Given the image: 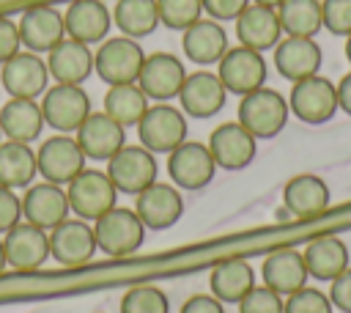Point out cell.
I'll return each instance as SVG.
<instances>
[{
    "label": "cell",
    "mask_w": 351,
    "mask_h": 313,
    "mask_svg": "<svg viewBox=\"0 0 351 313\" xmlns=\"http://www.w3.org/2000/svg\"><path fill=\"white\" fill-rule=\"evenodd\" d=\"M291 115L288 99L277 93L274 88H258L239 102V124L255 137V140H269L277 137Z\"/></svg>",
    "instance_id": "1"
},
{
    "label": "cell",
    "mask_w": 351,
    "mask_h": 313,
    "mask_svg": "<svg viewBox=\"0 0 351 313\" xmlns=\"http://www.w3.org/2000/svg\"><path fill=\"white\" fill-rule=\"evenodd\" d=\"M93 233H96V244L104 255L126 258L140 250V244L145 239V225L134 209L112 206L107 214L93 220Z\"/></svg>",
    "instance_id": "2"
},
{
    "label": "cell",
    "mask_w": 351,
    "mask_h": 313,
    "mask_svg": "<svg viewBox=\"0 0 351 313\" xmlns=\"http://www.w3.org/2000/svg\"><path fill=\"white\" fill-rule=\"evenodd\" d=\"M145 52L137 44V38L129 36H112L99 44L93 52V71L107 82V85H123V82H137L140 69H143Z\"/></svg>",
    "instance_id": "3"
},
{
    "label": "cell",
    "mask_w": 351,
    "mask_h": 313,
    "mask_svg": "<svg viewBox=\"0 0 351 313\" xmlns=\"http://www.w3.org/2000/svg\"><path fill=\"white\" fill-rule=\"evenodd\" d=\"M66 198H69V206L71 211L80 217V220H99L101 214H107L112 206H115V198H118V189L112 187L110 176L101 173V170H80L69 184H66Z\"/></svg>",
    "instance_id": "4"
},
{
    "label": "cell",
    "mask_w": 351,
    "mask_h": 313,
    "mask_svg": "<svg viewBox=\"0 0 351 313\" xmlns=\"http://www.w3.org/2000/svg\"><path fill=\"white\" fill-rule=\"evenodd\" d=\"M49 80L47 60L27 49H19L0 66V88L11 99H41L49 88Z\"/></svg>",
    "instance_id": "5"
},
{
    "label": "cell",
    "mask_w": 351,
    "mask_h": 313,
    "mask_svg": "<svg viewBox=\"0 0 351 313\" xmlns=\"http://www.w3.org/2000/svg\"><path fill=\"white\" fill-rule=\"evenodd\" d=\"M38 104H41L44 124L52 126V129L60 132V135L77 132L80 124L90 115V99H88V93L82 91V85H63V82H55L52 88L44 91V96H41Z\"/></svg>",
    "instance_id": "6"
},
{
    "label": "cell",
    "mask_w": 351,
    "mask_h": 313,
    "mask_svg": "<svg viewBox=\"0 0 351 313\" xmlns=\"http://www.w3.org/2000/svg\"><path fill=\"white\" fill-rule=\"evenodd\" d=\"M140 146L151 154H170L186 140V118L181 110L170 107L167 102H159L145 110V115L137 124Z\"/></svg>",
    "instance_id": "7"
},
{
    "label": "cell",
    "mask_w": 351,
    "mask_h": 313,
    "mask_svg": "<svg viewBox=\"0 0 351 313\" xmlns=\"http://www.w3.org/2000/svg\"><path fill=\"white\" fill-rule=\"evenodd\" d=\"M288 107L304 124H326L337 113V85L321 74L299 80L288 93Z\"/></svg>",
    "instance_id": "8"
},
{
    "label": "cell",
    "mask_w": 351,
    "mask_h": 313,
    "mask_svg": "<svg viewBox=\"0 0 351 313\" xmlns=\"http://www.w3.org/2000/svg\"><path fill=\"white\" fill-rule=\"evenodd\" d=\"M217 77L222 80L228 93L247 96L266 82V60L263 52H255L250 47H228V52L217 63Z\"/></svg>",
    "instance_id": "9"
},
{
    "label": "cell",
    "mask_w": 351,
    "mask_h": 313,
    "mask_svg": "<svg viewBox=\"0 0 351 313\" xmlns=\"http://www.w3.org/2000/svg\"><path fill=\"white\" fill-rule=\"evenodd\" d=\"M36 167L38 176L49 184L66 187L80 170H85V154L69 135H52L47 137L36 151Z\"/></svg>",
    "instance_id": "10"
},
{
    "label": "cell",
    "mask_w": 351,
    "mask_h": 313,
    "mask_svg": "<svg viewBox=\"0 0 351 313\" xmlns=\"http://www.w3.org/2000/svg\"><path fill=\"white\" fill-rule=\"evenodd\" d=\"M156 154L143 146H123L107 159V176L118 192L137 195L156 181Z\"/></svg>",
    "instance_id": "11"
},
{
    "label": "cell",
    "mask_w": 351,
    "mask_h": 313,
    "mask_svg": "<svg viewBox=\"0 0 351 313\" xmlns=\"http://www.w3.org/2000/svg\"><path fill=\"white\" fill-rule=\"evenodd\" d=\"M96 250V233L93 225H88V220L66 217L60 225L49 231V255L63 266H85L88 261H93Z\"/></svg>",
    "instance_id": "12"
},
{
    "label": "cell",
    "mask_w": 351,
    "mask_h": 313,
    "mask_svg": "<svg viewBox=\"0 0 351 313\" xmlns=\"http://www.w3.org/2000/svg\"><path fill=\"white\" fill-rule=\"evenodd\" d=\"M16 27H19L22 47L36 55H47L55 44H60L66 38L63 11H58L55 5H44V3L25 8Z\"/></svg>",
    "instance_id": "13"
},
{
    "label": "cell",
    "mask_w": 351,
    "mask_h": 313,
    "mask_svg": "<svg viewBox=\"0 0 351 313\" xmlns=\"http://www.w3.org/2000/svg\"><path fill=\"white\" fill-rule=\"evenodd\" d=\"M217 162L208 151V146L184 140L178 148L167 154V173L178 189H203L214 178Z\"/></svg>",
    "instance_id": "14"
},
{
    "label": "cell",
    "mask_w": 351,
    "mask_h": 313,
    "mask_svg": "<svg viewBox=\"0 0 351 313\" xmlns=\"http://www.w3.org/2000/svg\"><path fill=\"white\" fill-rule=\"evenodd\" d=\"M5 264L16 272H33L49 258V231H41L19 220L11 231L3 233Z\"/></svg>",
    "instance_id": "15"
},
{
    "label": "cell",
    "mask_w": 351,
    "mask_h": 313,
    "mask_svg": "<svg viewBox=\"0 0 351 313\" xmlns=\"http://www.w3.org/2000/svg\"><path fill=\"white\" fill-rule=\"evenodd\" d=\"M134 211L145 228L165 231V228L176 225L178 217L184 214V198L176 184L154 181L143 192L134 195Z\"/></svg>",
    "instance_id": "16"
},
{
    "label": "cell",
    "mask_w": 351,
    "mask_h": 313,
    "mask_svg": "<svg viewBox=\"0 0 351 313\" xmlns=\"http://www.w3.org/2000/svg\"><path fill=\"white\" fill-rule=\"evenodd\" d=\"M184 80H186V71H184V63L176 55L154 52V55H145L137 85L148 99L170 102V99H178V91H181Z\"/></svg>",
    "instance_id": "17"
},
{
    "label": "cell",
    "mask_w": 351,
    "mask_h": 313,
    "mask_svg": "<svg viewBox=\"0 0 351 313\" xmlns=\"http://www.w3.org/2000/svg\"><path fill=\"white\" fill-rule=\"evenodd\" d=\"M69 211L71 206L60 184L38 181V184H30L22 195V220L41 231H52L55 225H60L69 217Z\"/></svg>",
    "instance_id": "18"
},
{
    "label": "cell",
    "mask_w": 351,
    "mask_h": 313,
    "mask_svg": "<svg viewBox=\"0 0 351 313\" xmlns=\"http://www.w3.org/2000/svg\"><path fill=\"white\" fill-rule=\"evenodd\" d=\"M206 146H208L217 167H222V170H241V167H247L255 159V151H258V140L239 121L219 124L211 132Z\"/></svg>",
    "instance_id": "19"
},
{
    "label": "cell",
    "mask_w": 351,
    "mask_h": 313,
    "mask_svg": "<svg viewBox=\"0 0 351 313\" xmlns=\"http://www.w3.org/2000/svg\"><path fill=\"white\" fill-rule=\"evenodd\" d=\"M74 140L82 148L85 159H101V162H107L118 148L126 146V129L118 121H112L104 110L101 113H93L90 110V115L74 132Z\"/></svg>",
    "instance_id": "20"
},
{
    "label": "cell",
    "mask_w": 351,
    "mask_h": 313,
    "mask_svg": "<svg viewBox=\"0 0 351 313\" xmlns=\"http://www.w3.org/2000/svg\"><path fill=\"white\" fill-rule=\"evenodd\" d=\"M228 91L222 85V80L217 77V71H192L186 74L181 91H178V102L181 110L192 118H211L225 107Z\"/></svg>",
    "instance_id": "21"
},
{
    "label": "cell",
    "mask_w": 351,
    "mask_h": 313,
    "mask_svg": "<svg viewBox=\"0 0 351 313\" xmlns=\"http://www.w3.org/2000/svg\"><path fill=\"white\" fill-rule=\"evenodd\" d=\"M66 36L82 44H101L110 33L112 14L101 0H71L63 11Z\"/></svg>",
    "instance_id": "22"
},
{
    "label": "cell",
    "mask_w": 351,
    "mask_h": 313,
    "mask_svg": "<svg viewBox=\"0 0 351 313\" xmlns=\"http://www.w3.org/2000/svg\"><path fill=\"white\" fill-rule=\"evenodd\" d=\"M233 22H236L239 44H241V47H250V49H255V52L274 49L277 41L282 38V27H280L277 8L250 3Z\"/></svg>",
    "instance_id": "23"
},
{
    "label": "cell",
    "mask_w": 351,
    "mask_h": 313,
    "mask_svg": "<svg viewBox=\"0 0 351 313\" xmlns=\"http://www.w3.org/2000/svg\"><path fill=\"white\" fill-rule=\"evenodd\" d=\"M274 69L291 82L307 80L321 69V47L315 44V38L285 36L274 47Z\"/></svg>",
    "instance_id": "24"
},
{
    "label": "cell",
    "mask_w": 351,
    "mask_h": 313,
    "mask_svg": "<svg viewBox=\"0 0 351 313\" xmlns=\"http://www.w3.org/2000/svg\"><path fill=\"white\" fill-rule=\"evenodd\" d=\"M44 60H47L49 77L55 82H63V85H82L93 74V52H90V47L82 44V41H74L69 36L60 44H55L47 52Z\"/></svg>",
    "instance_id": "25"
},
{
    "label": "cell",
    "mask_w": 351,
    "mask_h": 313,
    "mask_svg": "<svg viewBox=\"0 0 351 313\" xmlns=\"http://www.w3.org/2000/svg\"><path fill=\"white\" fill-rule=\"evenodd\" d=\"M285 209L299 220H313L329 209V187L321 176L299 173L282 187Z\"/></svg>",
    "instance_id": "26"
},
{
    "label": "cell",
    "mask_w": 351,
    "mask_h": 313,
    "mask_svg": "<svg viewBox=\"0 0 351 313\" xmlns=\"http://www.w3.org/2000/svg\"><path fill=\"white\" fill-rule=\"evenodd\" d=\"M261 275H263V286L277 291L280 297H288V294L304 288V283L310 277L307 266H304V255L293 247H282V250H274L271 255H266Z\"/></svg>",
    "instance_id": "27"
},
{
    "label": "cell",
    "mask_w": 351,
    "mask_h": 313,
    "mask_svg": "<svg viewBox=\"0 0 351 313\" xmlns=\"http://www.w3.org/2000/svg\"><path fill=\"white\" fill-rule=\"evenodd\" d=\"M181 49L197 66L219 63V58L228 52V33L217 19H203L200 16L195 25H189L184 30Z\"/></svg>",
    "instance_id": "28"
},
{
    "label": "cell",
    "mask_w": 351,
    "mask_h": 313,
    "mask_svg": "<svg viewBox=\"0 0 351 313\" xmlns=\"http://www.w3.org/2000/svg\"><path fill=\"white\" fill-rule=\"evenodd\" d=\"M44 129L38 99H11L0 107V132L5 140L33 143Z\"/></svg>",
    "instance_id": "29"
},
{
    "label": "cell",
    "mask_w": 351,
    "mask_h": 313,
    "mask_svg": "<svg viewBox=\"0 0 351 313\" xmlns=\"http://www.w3.org/2000/svg\"><path fill=\"white\" fill-rule=\"evenodd\" d=\"M255 286V272L244 258H225L211 269L208 277V288L211 297H217L222 305H239L244 299V294Z\"/></svg>",
    "instance_id": "30"
},
{
    "label": "cell",
    "mask_w": 351,
    "mask_h": 313,
    "mask_svg": "<svg viewBox=\"0 0 351 313\" xmlns=\"http://www.w3.org/2000/svg\"><path fill=\"white\" fill-rule=\"evenodd\" d=\"M304 266L307 275L315 280H335L340 272L348 269V247L337 236H318L304 247Z\"/></svg>",
    "instance_id": "31"
},
{
    "label": "cell",
    "mask_w": 351,
    "mask_h": 313,
    "mask_svg": "<svg viewBox=\"0 0 351 313\" xmlns=\"http://www.w3.org/2000/svg\"><path fill=\"white\" fill-rule=\"evenodd\" d=\"M36 151L30 143L16 140H0V184L8 189L30 187L36 178Z\"/></svg>",
    "instance_id": "32"
},
{
    "label": "cell",
    "mask_w": 351,
    "mask_h": 313,
    "mask_svg": "<svg viewBox=\"0 0 351 313\" xmlns=\"http://www.w3.org/2000/svg\"><path fill=\"white\" fill-rule=\"evenodd\" d=\"M112 25L121 30V36H129V38L151 36L159 27L156 0H115Z\"/></svg>",
    "instance_id": "33"
},
{
    "label": "cell",
    "mask_w": 351,
    "mask_h": 313,
    "mask_svg": "<svg viewBox=\"0 0 351 313\" xmlns=\"http://www.w3.org/2000/svg\"><path fill=\"white\" fill-rule=\"evenodd\" d=\"M151 99L140 91L137 82H123V85H110V91L104 93V113L118 121L123 129L126 126H137L140 118L145 115V110Z\"/></svg>",
    "instance_id": "34"
},
{
    "label": "cell",
    "mask_w": 351,
    "mask_h": 313,
    "mask_svg": "<svg viewBox=\"0 0 351 313\" xmlns=\"http://www.w3.org/2000/svg\"><path fill=\"white\" fill-rule=\"evenodd\" d=\"M277 16L285 36L313 38L324 27L321 0H282L277 5Z\"/></svg>",
    "instance_id": "35"
},
{
    "label": "cell",
    "mask_w": 351,
    "mask_h": 313,
    "mask_svg": "<svg viewBox=\"0 0 351 313\" xmlns=\"http://www.w3.org/2000/svg\"><path fill=\"white\" fill-rule=\"evenodd\" d=\"M156 8H159V25L181 33L203 16L200 0H156Z\"/></svg>",
    "instance_id": "36"
},
{
    "label": "cell",
    "mask_w": 351,
    "mask_h": 313,
    "mask_svg": "<svg viewBox=\"0 0 351 313\" xmlns=\"http://www.w3.org/2000/svg\"><path fill=\"white\" fill-rule=\"evenodd\" d=\"M121 313H170V302L156 286H134L121 297Z\"/></svg>",
    "instance_id": "37"
},
{
    "label": "cell",
    "mask_w": 351,
    "mask_h": 313,
    "mask_svg": "<svg viewBox=\"0 0 351 313\" xmlns=\"http://www.w3.org/2000/svg\"><path fill=\"white\" fill-rule=\"evenodd\" d=\"M282 313H332V302L324 291L318 288H299L285 297Z\"/></svg>",
    "instance_id": "38"
},
{
    "label": "cell",
    "mask_w": 351,
    "mask_h": 313,
    "mask_svg": "<svg viewBox=\"0 0 351 313\" xmlns=\"http://www.w3.org/2000/svg\"><path fill=\"white\" fill-rule=\"evenodd\" d=\"M282 305L285 299L277 291L266 286H252L239 302V313H282Z\"/></svg>",
    "instance_id": "39"
},
{
    "label": "cell",
    "mask_w": 351,
    "mask_h": 313,
    "mask_svg": "<svg viewBox=\"0 0 351 313\" xmlns=\"http://www.w3.org/2000/svg\"><path fill=\"white\" fill-rule=\"evenodd\" d=\"M324 27L335 36H351V0H321Z\"/></svg>",
    "instance_id": "40"
},
{
    "label": "cell",
    "mask_w": 351,
    "mask_h": 313,
    "mask_svg": "<svg viewBox=\"0 0 351 313\" xmlns=\"http://www.w3.org/2000/svg\"><path fill=\"white\" fill-rule=\"evenodd\" d=\"M22 220V198H16L14 189L0 184V233L11 231Z\"/></svg>",
    "instance_id": "41"
},
{
    "label": "cell",
    "mask_w": 351,
    "mask_h": 313,
    "mask_svg": "<svg viewBox=\"0 0 351 313\" xmlns=\"http://www.w3.org/2000/svg\"><path fill=\"white\" fill-rule=\"evenodd\" d=\"M200 3H203V14H208V19L217 22L236 19L250 5V0H200Z\"/></svg>",
    "instance_id": "42"
},
{
    "label": "cell",
    "mask_w": 351,
    "mask_h": 313,
    "mask_svg": "<svg viewBox=\"0 0 351 313\" xmlns=\"http://www.w3.org/2000/svg\"><path fill=\"white\" fill-rule=\"evenodd\" d=\"M326 297H329L332 308H337L340 313H351V266L332 280Z\"/></svg>",
    "instance_id": "43"
},
{
    "label": "cell",
    "mask_w": 351,
    "mask_h": 313,
    "mask_svg": "<svg viewBox=\"0 0 351 313\" xmlns=\"http://www.w3.org/2000/svg\"><path fill=\"white\" fill-rule=\"evenodd\" d=\"M22 49V41H19V27L14 19L8 16H0V66L14 58L16 52Z\"/></svg>",
    "instance_id": "44"
},
{
    "label": "cell",
    "mask_w": 351,
    "mask_h": 313,
    "mask_svg": "<svg viewBox=\"0 0 351 313\" xmlns=\"http://www.w3.org/2000/svg\"><path fill=\"white\" fill-rule=\"evenodd\" d=\"M178 313H225V308H222V302H219L217 297H211V294H195V297H189V299L181 305Z\"/></svg>",
    "instance_id": "45"
},
{
    "label": "cell",
    "mask_w": 351,
    "mask_h": 313,
    "mask_svg": "<svg viewBox=\"0 0 351 313\" xmlns=\"http://www.w3.org/2000/svg\"><path fill=\"white\" fill-rule=\"evenodd\" d=\"M337 110L351 115V71L337 82Z\"/></svg>",
    "instance_id": "46"
},
{
    "label": "cell",
    "mask_w": 351,
    "mask_h": 313,
    "mask_svg": "<svg viewBox=\"0 0 351 313\" xmlns=\"http://www.w3.org/2000/svg\"><path fill=\"white\" fill-rule=\"evenodd\" d=\"M250 3H258V5H269V8H277L282 0H250Z\"/></svg>",
    "instance_id": "47"
},
{
    "label": "cell",
    "mask_w": 351,
    "mask_h": 313,
    "mask_svg": "<svg viewBox=\"0 0 351 313\" xmlns=\"http://www.w3.org/2000/svg\"><path fill=\"white\" fill-rule=\"evenodd\" d=\"M5 266H8V264H5V250H3V239H0V275L5 272Z\"/></svg>",
    "instance_id": "48"
},
{
    "label": "cell",
    "mask_w": 351,
    "mask_h": 313,
    "mask_svg": "<svg viewBox=\"0 0 351 313\" xmlns=\"http://www.w3.org/2000/svg\"><path fill=\"white\" fill-rule=\"evenodd\" d=\"M346 58H348V63H351V36H346Z\"/></svg>",
    "instance_id": "49"
},
{
    "label": "cell",
    "mask_w": 351,
    "mask_h": 313,
    "mask_svg": "<svg viewBox=\"0 0 351 313\" xmlns=\"http://www.w3.org/2000/svg\"><path fill=\"white\" fill-rule=\"evenodd\" d=\"M0 140H3V132H0Z\"/></svg>",
    "instance_id": "50"
}]
</instances>
